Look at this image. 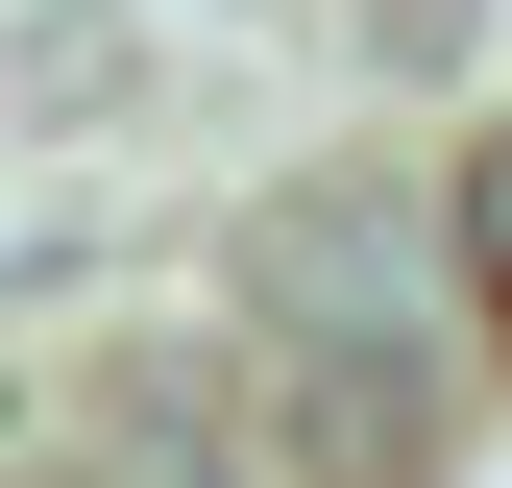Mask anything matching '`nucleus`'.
Wrapping results in <instances>:
<instances>
[{"instance_id": "obj_2", "label": "nucleus", "mask_w": 512, "mask_h": 488, "mask_svg": "<svg viewBox=\"0 0 512 488\" xmlns=\"http://www.w3.org/2000/svg\"><path fill=\"white\" fill-rule=\"evenodd\" d=\"M439 269H464V318L512 342V122H488V147H464V196H439Z\"/></svg>"}, {"instance_id": "obj_1", "label": "nucleus", "mask_w": 512, "mask_h": 488, "mask_svg": "<svg viewBox=\"0 0 512 488\" xmlns=\"http://www.w3.org/2000/svg\"><path fill=\"white\" fill-rule=\"evenodd\" d=\"M98 488H269V464H244L196 391H122V415H98Z\"/></svg>"}]
</instances>
